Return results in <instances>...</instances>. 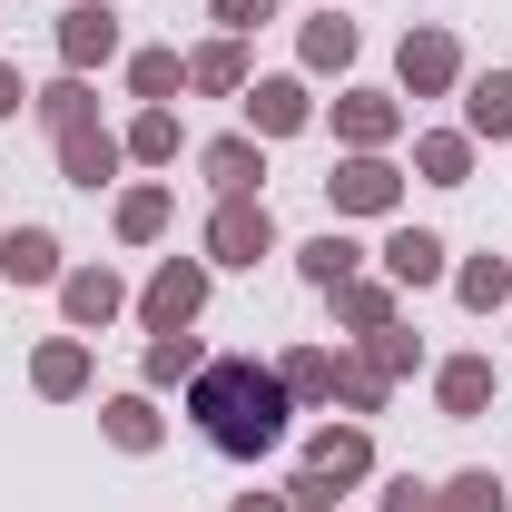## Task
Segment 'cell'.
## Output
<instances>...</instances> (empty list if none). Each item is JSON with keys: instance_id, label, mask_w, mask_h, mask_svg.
Listing matches in <instances>:
<instances>
[{"instance_id": "obj_1", "label": "cell", "mask_w": 512, "mask_h": 512, "mask_svg": "<svg viewBox=\"0 0 512 512\" xmlns=\"http://www.w3.org/2000/svg\"><path fill=\"white\" fill-rule=\"evenodd\" d=\"M188 414H197V434L227 453V463L276 453V444H286V424H296V404H286L276 365H256V355H207L197 384H188Z\"/></svg>"}, {"instance_id": "obj_2", "label": "cell", "mask_w": 512, "mask_h": 512, "mask_svg": "<svg viewBox=\"0 0 512 512\" xmlns=\"http://www.w3.org/2000/svg\"><path fill=\"white\" fill-rule=\"evenodd\" d=\"M207 286H217V266H207V256H158V276L138 286V306H128V316L148 325V335H188V325L207 316Z\"/></svg>"}, {"instance_id": "obj_3", "label": "cell", "mask_w": 512, "mask_h": 512, "mask_svg": "<svg viewBox=\"0 0 512 512\" xmlns=\"http://www.w3.org/2000/svg\"><path fill=\"white\" fill-rule=\"evenodd\" d=\"M325 207H335V227H345V217H394V207H404V168H394L384 148H345V158L325 168Z\"/></svg>"}, {"instance_id": "obj_4", "label": "cell", "mask_w": 512, "mask_h": 512, "mask_svg": "<svg viewBox=\"0 0 512 512\" xmlns=\"http://www.w3.org/2000/svg\"><path fill=\"white\" fill-rule=\"evenodd\" d=\"M197 247H207V266H237V276H256V266L276 256V207H266V197H217Z\"/></svg>"}, {"instance_id": "obj_5", "label": "cell", "mask_w": 512, "mask_h": 512, "mask_svg": "<svg viewBox=\"0 0 512 512\" xmlns=\"http://www.w3.org/2000/svg\"><path fill=\"white\" fill-rule=\"evenodd\" d=\"M453 89H463V40L444 20H414L394 50V99H453Z\"/></svg>"}, {"instance_id": "obj_6", "label": "cell", "mask_w": 512, "mask_h": 512, "mask_svg": "<svg viewBox=\"0 0 512 512\" xmlns=\"http://www.w3.org/2000/svg\"><path fill=\"white\" fill-rule=\"evenodd\" d=\"M237 109H247V138H306V128L325 119V109H316V79H306V69L247 79V99H237Z\"/></svg>"}, {"instance_id": "obj_7", "label": "cell", "mask_w": 512, "mask_h": 512, "mask_svg": "<svg viewBox=\"0 0 512 512\" xmlns=\"http://www.w3.org/2000/svg\"><path fill=\"white\" fill-rule=\"evenodd\" d=\"M50 40H60V69H79V79L109 69V60H128V30H119L109 0H60V30H50Z\"/></svg>"}, {"instance_id": "obj_8", "label": "cell", "mask_w": 512, "mask_h": 512, "mask_svg": "<svg viewBox=\"0 0 512 512\" xmlns=\"http://www.w3.org/2000/svg\"><path fill=\"white\" fill-rule=\"evenodd\" d=\"M128 306H138V296H128L119 266H69V276H60V316H69V335H109Z\"/></svg>"}, {"instance_id": "obj_9", "label": "cell", "mask_w": 512, "mask_h": 512, "mask_svg": "<svg viewBox=\"0 0 512 512\" xmlns=\"http://www.w3.org/2000/svg\"><path fill=\"white\" fill-rule=\"evenodd\" d=\"M375 256H384V286H404V296H424V286H444V276H453V247L434 237V227H414V217L384 227Z\"/></svg>"}, {"instance_id": "obj_10", "label": "cell", "mask_w": 512, "mask_h": 512, "mask_svg": "<svg viewBox=\"0 0 512 512\" xmlns=\"http://www.w3.org/2000/svg\"><path fill=\"white\" fill-rule=\"evenodd\" d=\"M325 119H335V148H394L414 109H404L394 89H335V109H325Z\"/></svg>"}, {"instance_id": "obj_11", "label": "cell", "mask_w": 512, "mask_h": 512, "mask_svg": "<svg viewBox=\"0 0 512 512\" xmlns=\"http://www.w3.org/2000/svg\"><path fill=\"white\" fill-rule=\"evenodd\" d=\"M493 394H503L493 355H444V365H434V414H444V424H483Z\"/></svg>"}, {"instance_id": "obj_12", "label": "cell", "mask_w": 512, "mask_h": 512, "mask_svg": "<svg viewBox=\"0 0 512 512\" xmlns=\"http://www.w3.org/2000/svg\"><path fill=\"white\" fill-rule=\"evenodd\" d=\"M355 50H365V30H355L335 0H325L316 20H296V69H306V79H345V69H355Z\"/></svg>"}, {"instance_id": "obj_13", "label": "cell", "mask_w": 512, "mask_h": 512, "mask_svg": "<svg viewBox=\"0 0 512 512\" xmlns=\"http://www.w3.org/2000/svg\"><path fill=\"white\" fill-rule=\"evenodd\" d=\"M50 148H60V178H69V188H89V197H99V188H119V168H128L119 128H99V119H89V128H69V138H50Z\"/></svg>"}, {"instance_id": "obj_14", "label": "cell", "mask_w": 512, "mask_h": 512, "mask_svg": "<svg viewBox=\"0 0 512 512\" xmlns=\"http://www.w3.org/2000/svg\"><path fill=\"white\" fill-rule=\"evenodd\" d=\"M197 178H207V197H256V178H266V138H247V128L207 138V148H197Z\"/></svg>"}, {"instance_id": "obj_15", "label": "cell", "mask_w": 512, "mask_h": 512, "mask_svg": "<svg viewBox=\"0 0 512 512\" xmlns=\"http://www.w3.org/2000/svg\"><path fill=\"white\" fill-rule=\"evenodd\" d=\"M306 463H316L325 483H345V493L375 483V424H316L306 434Z\"/></svg>"}, {"instance_id": "obj_16", "label": "cell", "mask_w": 512, "mask_h": 512, "mask_svg": "<svg viewBox=\"0 0 512 512\" xmlns=\"http://www.w3.org/2000/svg\"><path fill=\"white\" fill-rule=\"evenodd\" d=\"M335 375H345L335 345H286V355H276V384H286L296 414H335Z\"/></svg>"}, {"instance_id": "obj_17", "label": "cell", "mask_w": 512, "mask_h": 512, "mask_svg": "<svg viewBox=\"0 0 512 512\" xmlns=\"http://www.w3.org/2000/svg\"><path fill=\"white\" fill-rule=\"evenodd\" d=\"M463 138L512 148V69H463Z\"/></svg>"}, {"instance_id": "obj_18", "label": "cell", "mask_w": 512, "mask_h": 512, "mask_svg": "<svg viewBox=\"0 0 512 512\" xmlns=\"http://www.w3.org/2000/svg\"><path fill=\"white\" fill-rule=\"evenodd\" d=\"M109 227H119V247H158V237L178 227V188H168V178H138V188H119Z\"/></svg>"}, {"instance_id": "obj_19", "label": "cell", "mask_w": 512, "mask_h": 512, "mask_svg": "<svg viewBox=\"0 0 512 512\" xmlns=\"http://www.w3.org/2000/svg\"><path fill=\"white\" fill-rule=\"evenodd\" d=\"M89 375H99V365H89V335H50V345L30 355V394H40V404H79Z\"/></svg>"}, {"instance_id": "obj_20", "label": "cell", "mask_w": 512, "mask_h": 512, "mask_svg": "<svg viewBox=\"0 0 512 512\" xmlns=\"http://www.w3.org/2000/svg\"><path fill=\"white\" fill-rule=\"evenodd\" d=\"M99 434H109L119 453H158V444H168V414H158V394H148V384H128V394L99 404Z\"/></svg>"}, {"instance_id": "obj_21", "label": "cell", "mask_w": 512, "mask_h": 512, "mask_svg": "<svg viewBox=\"0 0 512 512\" xmlns=\"http://www.w3.org/2000/svg\"><path fill=\"white\" fill-rule=\"evenodd\" d=\"M60 237L50 227H0V286H60Z\"/></svg>"}, {"instance_id": "obj_22", "label": "cell", "mask_w": 512, "mask_h": 512, "mask_svg": "<svg viewBox=\"0 0 512 512\" xmlns=\"http://www.w3.org/2000/svg\"><path fill=\"white\" fill-rule=\"evenodd\" d=\"M247 79H256V69H247V40H227V30L188 50V89H197V99H247Z\"/></svg>"}, {"instance_id": "obj_23", "label": "cell", "mask_w": 512, "mask_h": 512, "mask_svg": "<svg viewBox=\"0 0 512 512\" xmlns=\"http://www.w3.org/2000/svg\"><path fill=\"white\" fill-rule=\"evenodd\" d=\"M473 158H483V148H473L463 128H414V178H424V188H473Z\"/></svg>"}, {"instance_id": "obj_24", "label": "cell", "mask_w": 512, "mask_h": 512, "mask_svg": "<svg viewBox=\"0 0 512 512\" xmlns=\"http://www.w3.org/2000/svg\"><path fill=\"white\" fill-rule=\"evenodd\" d=\"M197 365H207L197 325H188V335H148V355H138V384H148V394H188Z\"/></svg>"}, {"instance_id": "obj_25", "label": "cell", "mask_w": 512, "mask_h": 512, "mask_svg": "<svg viewBox=\"0 0 512 512\" xmlns=\"http://www.w3.org/2000/svg\"><path fill=\"white\" fill-rule=\"evenodd\" d=\"M296 276H306V286H316V296H335V286H345V276H365V247H355V237H345V227H316V237H306V247H296Z\"/></svg>"}, {"instance_id": "obj_26", "label": "cell", "mask_w": 512, "mask_h": 512, "mask_svg": "<svg viewBox=\"0 0 512 512\" xmlns=\"http://www.w3.org/2000/svg\"><path fill=\"white\" fill-rule=\"evenodd\" d=\"M178 89H188V50H128V99L138 109H178Z\"/></svg>"}, {"instance_id": "obj_27", "label": "cell", "mask_w": 512, "mask_h": 512, "mask_svg": "<svg viewBox=\"0 0 512 512\" xmlns=\"http://www.w3.org/2000/svg\"><path fill=\"white\" fill-rule=\"evenodd\" d=\"M444 286H453L463 316H503V306H512V256H463Z\"/></svg>"}, {"instance_id": "obj_28", "label": "cell", "mask_w": 512, "mask_h": 512, "mask_svg": "<svg viewBox=\"0 0 512 512\" xmlns=\"http://www.w3.org/2000/svg\"><path fill=\"white\" fill-rule=\"evenodd\" d=\"M404 316V286H384V276H345L335 286V325L345 335H375V325H394Z\"/></svg>"}, {"instance_id": "obj_29", "label": "cell", "mask_w": 512, "mask_h": 512, "mask_svg": "<svg viewBox=\"0 0 512 512\" xmlns=\"http://www.w3.org/2000/svg\"><path fill=\"white\" fill-rule=\"evenodd\" d=\"M30 119L50 128V138H69V128H89V119H99V89H89L79 69H60L50 89H30Z\"/></svg>"}, {"instance_id": "obj_30", "label": "cell", "mask_w": 512, "mask_h": 512, "mask_svg": "<svg viewBox=\"0 0 512 512\" xmlns=\"http://www.w3.org/2000/svg\"><path fill=\"white\" fill-rule=\"evenodd\" d=\"M128 168H178V148H188V128H178V109H138V119L119 128Z\"/></svg>"}, {"instance_id": "obj_31", "label": "cell", "mask_w": 512, "mask_h": 512, "mask_svg": "<svg viewBox=\"0 0 512 512\" xmlns=\"http://www.w3.org/2000/svg\"><path fill=\"white\" fill-rule=\"evenodd\" d=\"M355 365H375L384 384H404V375H424V335L394 316V325H375V335H355Z\"/></svg>"}, {"instance_id": "obj_32", "label": "cell", "mask_w": 512, "mask_h": 512, "mask_svg": "<svg viewBox=\"0 0 512 512\" xmlns=\"http://www.w3.org/2000/svg\"><path fill=\"white\" fill-rule=\"evenodd\" d=\"M444 493V512H512V483L503 473H483V463H463L453 483H434Z\"/></svg>"}, {"instance_id": "obj_33", "label": "cell", "mask_w": 512, "mask_h": 512, "mask_svg": "<svg viewBox=\"0 0 512 512\" xmlns=\"http://www.w3.org/2000/svg\"><path fill=\"white\" fill-rule=\"evenodd\" d=\"M335 404H345V424H375L384 404H394V384H384L375 365H355V355H345V375H335Z\"/></svg>"}, {"instance_id": "obj_34", "label": "cell", "mask_w": 512, "mask_h": 512, "mask_svg": "<svg viewBox=\"0 0 512 512\" xmlns=\"http://www.w3.org/2000/svg\"><path fill=\"white\" fill-rule=\"evenodd\" d=\"M375 512H444V493L424 483V473H384V493H375Z\"/></svg>"}, {"instance_id": "obj_35", "label": "cell", "mask_w": 512, "mask_h": 512, "mask_svg": "<svg viewBox=\"0 0 512 512\" xmlns=\"http://www.w3.org/2000/svg\"><path fill=\"white\" fill-rule=\"evenodd\" d=\"M276 10H286V0H207V20H217L227 40H247V30H266Z\"/></svg>"}, {"instance_id": "obj_36", "label": "cell", "mask_w": 512, "mask_h": 512, "mask_svg": "<svg viewBox=\"0 0 512 512\" xmlns=\"http://www.w3.org/2000/svg\"><path fill=\"white\" fill-rule=\"evenodd\" d=\"M286 503H296V512H335V503H345V483H325L316 463H296V473H286Z\"/></svg>"}, {"instance_id": "obj_37", "label": "cell", "mask_w": 512, "mask_h": 512, "mask_svg": "<svg viewBox=\"0 0 512 512\" xmlns=\"http://www.w3.org/2000/svg\"><path fill=\"white\" fill-rule=\"evenodd\" d=\"M30 109V79H20V60H0V119H20Z\"/></svg>"}, {"instance_id": "obj_38", "label": "cell", "mask_w": 512, "mask_h": 512, "mask_svg": "<svg viewBox=\"0 0 512 512\" xmlns=\"http://www.w3.org/2000/svg\"><path fill=\"white\" fill-rule=\"evenodd\" d=\"M227 512H296V503H286V483H266V493H237Z\"/></svg>"}]
</instances>
